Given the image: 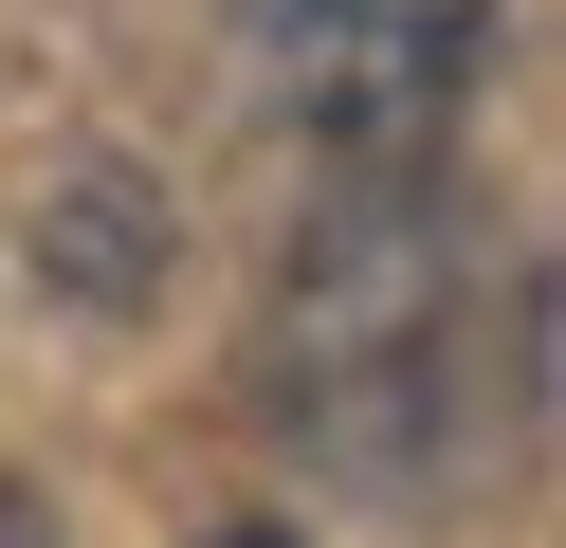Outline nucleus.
Returning a JSON list of instances; mask_svg holds the SVG:
<instances>
[{"instance_id":"nucleus-1","label":"nucleus","mask_w":566,"mask_h":548,"mask_svg":"<svg viewBox=\"0 0 566 548\" xmlns=\"http://www.w3.org/2000/svg\"><path fill=\"white\" fill-rule=\"evenodd\" d=\"M530 365V292L493 256V219L420 165H347V201L293 238L274 275V329H256V384L311 457H366V475H439L493 438Z\"/></svg>"},{"instance_id":"nucleus-2","label":"nucleus","mask_w":566,"mask_h":548,"mask_svg":"<svg viewBox=\"0 0 566 548\" xmlns=\"http://www.w3.org/2000/svg\"><path fill=\"white\" fill-rule=\"evenodd\" d=\"M475 37H493V0H274L256 73H274V110H293L311 146L420 165V128H439L457 73H475Z\"/></svg>"},{"instance_id":"nucleus-3","label":"nucleus","mask_w":566,"mask_h":548,"mask_svg":"<svg viewBox=\"0 0 566 548\" xmlns=\"http://www.w3.org/2000/svg\"><path fill=\"white\" fill-rule=\"evenodd\" d=\"M0 548H55V530H38V511H19V494H0Z\"/></svg>"},{"instance_id":"nucleus-4","label":"nucleus","mask_w":566,"mask_h":548,"mask_svg":"<svg viewBox=\"0 0 566 548\" xmlns=\"http://www.w3.org/2000/svg\"><path fill=\"white\" fill-rule=\"evenodd\" d=\"M201 548H293V530H201Z\"/></svg>"}]
</instances>
